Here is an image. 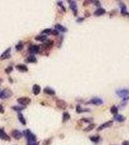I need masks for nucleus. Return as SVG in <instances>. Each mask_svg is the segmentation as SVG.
I'll use <instances>...</instances> for the list:
<instances>
[{
	"label": "nucleus",
	"mask_w": 129,
	"mask_h": 145,
	"mask_svg": "<svg viewBox=\"0 0 129 145\" xmlns=\"http://www.w3.org/2000/svg\"><path fill=\"white\" fill-rule=\"evenodd\" d=\"M13 96V92L11 89L9 88H6V89H3L0 92V99L4 100V99H9Z\"/></svg>",
	"instance_id": "obj_1"
},
{
	"label": "nucleus",
	"mask_w": 129,
	"mask_h": 145,
	"mask_svg": "<svg viewBox=\"0 0 129 145\" xmlns=\"http://www.w3.org/2000/svg\"><path fill=\"white\" fill-rule=\"evenodd\" d=\"M117 94L120 97V98H122V99H124V100L129 99V90H127V89L117 90Z\"/></svg>",
	"instance_id": "obj_2"
},
{
	"label": "nucleus",
	"mask_w": 129,
	"mask_h": 145,
	"mask_svg": "<svg viewBox=\"0 0 129 145\" xmlns=\"http://www.w3.org/2000/svg\"><path fill=\"white\" fill-rule=\"evenodd\" d=\"M17 103L20 104V105H23V106H26L27 104H29L31 103V99L28 98V97H20L17 99Z\"/></svg>",
	"instance_id": "obj_3"
},
{
	"label": "nucleus",
	"mask_w": 129,
	"mask_h": 145,
	"mask_svg": "<svg viewBox=\"0 0 129 145\" xmlns=\"http://www.w3.org/2000/svg\"><path fill=\"white\" fill-rule=\"evenodd\" d=\"M88 104H95V105H100L103 104V100H101L100 98H97V97H94L92 100H90L88 102Z\"/></svg>",
	"instance_id": "obj_4"
},
{
	"label": "nucleus",
	"mask_w": 129,
	"mask_h": 145,
	"mask_svg": "<svg viewBox=\"0 0 129 145\" xmlns=\"http://www.w3.org/2000/svg\"><path fill=\"white\" fill-rule=\"evenodd\" d=\"M11 57V47L7 48L1 55H0V60H5V59H8Z\"/></svg>",
	"instance_id": "obj_5"
},
{
	"label": "nucleus",
	"mask_w": 129,
	"mask_h": 145,
	"mask_svg": "<svg viewBox=\"0 0 129 145\" xmlns=\"http://www.w3.org/2000/svg\"><path fill=\"white\" fill-rule=\"evenodd\" d=\"M11 135H12L13 138H14V139H20L22 137V133L19 132L18 130H13L12 133H11Z\"/></svg>",
	"instance_id": "obj_6"
},
{
	"label": "nucleus",
	"mask_w": 129,
	"mask_h": 145,
	"mask_svg": "<svg viewBox=\"0 0 129 145\" xmlns=\"http://www.w3.org/2000/svg\"><path fill=\"white\" fill-rule=\"evenodd\" d=\"M56 105H57V107L60 108V109H66V108H67V106H68L67 103H66L65 101H63V100H57L56 101Z\"/></svg>",
	"instance_id": "obj_7"
},
{
	"label": "nucleus",
	"mask_w": 129,
	"mask_h": 145,
	"mask_svg": "<svg viewBox=\"0 0 129 145\" xmlns=\"http://www.w3.org/2000/svg\"><path fill=\"white\" fill-rule=\"evenodd\" d=\"M112 125H113V120H111V121H108V122H106V123H104V124H102V125H100V126L97 128V131H102L103 129H106V128H110Z\"/></svg>",
	"instance_id": "obj_8"
},
{
	"label": "nucleus",
	"mask_w": 129,
	"mask_h": 145,
	"mask_svg": "<svg viewBox=\"0 0 129 145\" xmlns=\"http://www.w3.org/2000/svg\"><path fill=\"white\" fill-rule=\"evenodd\" d=\"M69 3H70V7H71V9L73 12L74 16H76L77 12H78L77 11V4H76V2L75 1H69Z\"/></svg>",
	"instance_id": "obj_9"
},
{
	"label": "nucleus",
	"mask_w": 129,
	"mask_h": 145,
	"mask_svg": "<svg viewBox=\"0 0 129 145\" xmlns=\"http://www.w3.org/2000/svg\"><path fill=\"white\" fill-rule=\"evenodd\" d=\"M28 51H29V53H31V54L39 53V45H32L29 48H28Z\"/></svg>",
	"instance_id": "obj_10"
},
{
	"label": "nucleus",
	"mask_w": 129,
	"mask_h": 145,
	"mask_svg": "<svg viewBox=\"0 0 129 145\" xmlns=\"http://www.w3.org/2000/svg\"><path fill=\"white\" fill-rule=\"evenodd\" d=\"M118 5L120 7V12H121V15L125 16V15H129L128 12H127V9H126V6L124 5V3L122 2H118Z\"/></svg>",
	"instance_id": "obj_11"
},
{
	"label": "nucleus",
	"mask_w": 129,
	"mask_h": 145,
	"mask_svg": "<svg viewBox=\"0 0 129 145\" xmlns=\"http://www.w3.org/2000/svg\"><path fill=\"white\" fill-rule=\"evenodd\" d=\"M55 30H57L58 32H62V33H66L68 31V29L66 27H64L63 25H61V24H56L55 25Z\"/></svg>",
	"instance_id": "obj_12"
},
{
	"label": "nucleus",
	"mask_w": 129,
	"mask_h": 145,
	"mask_svg": "<svg viewBox=\"0 0 129 145\" xmlns=\"http://www.w3.org/2000/svg\"><path fill=\"white\" fill-rule=\"evenodd\" d=\"M0 138L3 139V140H10V136L6 134L2 129H0Z\"/></svg>",
	"instance_id": "obj_13"
},
{
	"label": "nucleus",
	"mask_w": 129,
	"mask_h": 145,
	"mask_svg": "<svg viewBox=\"0 0 129 145\" xmlns=\"http://www.w3.org/2000/svg\"><path fill=\"white\" fill-rule=\"evenodd\" d=\"M27 141H28V143H31V142H35L37 141V137H36V135L34 134H31L28 135V137H27Z\"/></svg>",
	"instance_id": "obj_14"
},
{
	"label": "nucleus",
	"mask_w": 129,
	"mask_h": 145,
	"mask_svg": "<svg viewBox=\"0 0 129 145\" xmlns=\"http://www.w3.org/2000/svg\"><path fill=\"white\" fill-rule=\"evenodd\" d=\"M15 68H16L19 72H21V73H23V72H27V71H28V68L26 67L25 65H22V64H18V65H16Z\"/></svg>",
	"instance_id": "obj_15"
},
{
	"label": "nucleus",
	"mask_w": 129,
	"mask_h": 145,
	"mask_svg": "<svg viewBox=\"0 0 129 145\" xmlns=\"http://www.w3.org/2000/svg\"><path fill=\"white\" fill-rule=\"evenodd\" d=\"M106 13V11L103 9V8H98L96 11L94 12V16L95 17H99V16H102Z\"/></svg>",
	"instance_id": "obj_16"
},
{
	"label": "nucleus",
	"mask_w": 129,
	"mask_h": 145,
	"mask_svg": "<svg viewBox=\"0 0 129 145\" xmlns=\"http://www.w3.org/2000/svg\"><path fill=\"white\" fill-rule=\"evenodd\" d=\"M36 41H40V42H45L47 40V36L46 35H39V36H37L35 38Z\"/></svg>",
	"instance_id": "obj_17"
},
{
	"label": "nucleus",
	"mask_w": 129,
	"mask_h": 145,
	"mask_svg": "<svg viewBox=\"0 0 129 145\" xmlns=\"http://www.w3.org/2000/svg\"><path fill=\"white\" fill-rule=\"evenodd\" d=\"M27 63H37V58H36L34 55H30L28 56L25 60Z\"/></svg>",
	"instance_id": "obj_18"
},
{
	"label": "nucleus",
	"mask_w": 129,
	"mask_h": 145,
	"mask_svg": "<svg viewBox=\"0 0 129 145\" xmlns=\"http://www.w3.org/2000/svg\"><path fill=\"white\" fill-rule=\"evenodd\" d=\"M114 120H116L117 122H123L125 120V117L122 116V115H120V114H117V115L114 116Z\"/></svg>",
	"instance_id": "obj_19"
},
{
	"label": "nucleus",
	"mask_w": 129,
	"mask_h": 145,
	"mask_svg": "<svg viewBox=\"0 0 129 145\" xmlns=\"http://www.w3.org/2000/svg\"><path fill=\"white\" fill-rule=\"evenodd\" d=\"M43 92L47 94V95H51V96H53V95H55V91L53 89H51V88H49V87H45L44 89H43Z\"/></svg>",
	"instance_id": "obj_20"
},
{
	"label": "nucleus",
	"mask_w": 129,
	"mask_h": 145,
	"mask_svg": "<svg viewBox=\"0 0 129 145\" xmlns=\"http://www.w3.org/2000/svg\"><path fill=\"white\" fill-rule=\"evenodd\" d=\"M40 92H41V87H40V85H38V84L33 85V93H34V95H39Z\"/></svg>",
	"instance_id": "obj_21"
},
{
	"label": "nucleus",
	"mask_w": 129,
	"mask_h": 145,
	"mask_svg": "<svg viewBox=\"0 0 129 145\" xmlns=\"http://www.w3.org/2000/svg\"><path fill=\"white\" fill-rule=\"evenodd\" d=\"M90 109H87V108H82V106L80 105V104H78L77 106H76V112L77 113H82V112H87V111H89Z\"/></svg>",
	"instance_id": "obj_22"
},
{
	"label": "nucleus",
	"mask_w": 129,
	"mask_h": 145,
	"mask_svg": "<svg viewBox=\"0 0 129 145\" xmlns=\"http://www.w3.org/2000/svg\"><path fill=\"white\" fill-rule=\"evenodd\" d=\"M17 118H18V120H19V122L21 123L22 125H26V121H25V118H24V116L22 115V113H18V115H17Z\"/></svg>",
	"instance_id": "obj_23"
},
{
	"label": "nucleus",
	"mask_w": 129,
	"mask_h": 145,
	"mask_svg": "<svg viewBox=\"0 0 129 145\" xmlns=\"http://www.w3.org/2000/svg\"><path fill=\"white\" fill-rule=\"evenodd\" d=\"M24 108H25V106H23V105H14V106H12V109L15 110V111H18V112L23 110Z\"/></svg>",
	"instance_id": "obj_24"
},
{
	"label": "nucleus",
	"mask_w": 129,
	"mask_h": 145,
	"mask_svg": "<svg viewBox=\"0 0 129 145\" xmlns=\"http://www.w3.org/2000/svg\"><path fill=\"white\" fill-rule=\"evenodd\" d=\"M70 118H71L70 113H69V112H64V114H63V121L66 122V121L70 120Z\"/></svg>",
	"instance_id": "obj_25"
},
{
	"label": "nucleus",
	"mask_w": 129,
	"mask_h": 145,
	"mask_svg": "<svg viewBox=\"0 0 129 145\" xmlns=\"http://www.w3.org/2000/svg\"><path fill=\"white\" fill-rule=\"evenodd\" d=\"M110 111H111V113H113L114 115H117V113H118V109H117V107L116 105H113V106L110 108Z\"/></svg>",
	"instance_id": "obj_26"
},
{
	"label": "nucleus",
	"mask_w": 129,
	"mask_h": 145,
	"mask_svg": "<svg viewBox=\"0 0 129 145\" xmlns=\"http://www.w3.org/2000/svg\"><path fill=\"white\" fill-rule=\"evenodd\" d=\"M22 48H23V43H21V42H19L17 45H15V49H16L17 51L22 50Z\"/></svg>",
	"instance_id": "obj_27"
},
{
	"label": "nucleus",
	"mask_w": 129,
	"mask_h": 145,
	"mask_svg": "<svg viewBox=\"0 0 129 145\" xmlns=\"http://www.w3.org/2000/svg\"><path fill=\"white\" fill-rule=\"evenodd\" d=\"M99 139H100V137H99V135H95V136H91V140L94 142V143H97L98 141H99Z\"/></svg>",
	"instance_id": "obj_28"
},
{
	"label": "nucleus",
	"mask_w": 129,
	"mask_h": 145,
	"mask_svg": "<svg viewBox=\"0 0 129 145\" xmlns=\"http://www.w3.org/2000/svg\"><path fill=\"white\" fill-rule=\"evenodd\" d=\"M50 33H51V29H50V28L44 29V30L42 32V34H43V35H46V36H47V35H49Z\"/></svg>",
	"instance_id": "obj_29"
},
{
	"label": "nucleus",
	"mask_w": 129,
	"mask_h": 145,
	"mask_svg": "<svg viewBox=\"0 0 129 145\" xmlns=\"http://www.w3.org/2000/svg\"><path fill=\"white\" fill-rule=\"evenodd\" d=\"M94 127H95V125H94V124H91L90 126H88V128H87V129H85V131H86V132H89V131H92V130L94 129Z\"/></svg>",
	"instance_id": "obj_30"
},
{
	"label": "nucleus",
	"mask_w": 129,
	"mask_h": 145,
	"mask_svg": "<svg viewBox=\"0 0 129 145\" xmlns=\"http://www.w3.org/2000/svg\"><path fill=\"white\" fill-rule=\"evenodd\" d=\"M30 134H31V132H30L29 130H25V131L23 132V134H22V135H24V136L27 138V137H28V135H29Z\"/></svg>",
	"instance_id": "obj_31"
},
{
	"label": "nucleus",
	"mask_w": 129,
	"mask_h": 145,
	"mask_svg": "<svg viewBox=\"0 0 129 145\" xmlns=\"http://www.w3.org/2000/svg\"><path fill=\"white\" fill-rule=\"evenodd\" d=\"M13 71V67L12 66H10V67H8L6 70H5V72H6V74H10L11 72Z\"/></svg>",
	"instance_id": "obj_32"
},
{
	"label": "nucleus",
	"mask_w": 129,
	"mask_h": 145,
	"mask_svg": "<svg viewBox=\"0 0 129 145\" xmlns=\"http://www.w3.org/2000/svg\"><path fill=\"white\" fill-rule=\"evenodd\" d=\"M51 35H53V36H58L59 35V32L57 30H51Z\"/></svg>",
	"instance_id": "obj_33"
},
{
	"label": "nucleus",
	"mask_w": 129,
	"mask_h": 145,
	"mask_svg": "<svg viewBox=\"0 0 129 145\" xmlns=\"http://www.w3.org/2000/svg\"><path fill=\"white\" fill-rule=\"evenodd\" d=\"M57 4H58V6H60V7H61V8L63 9V11L66 12V8H65V7L63 6V3H62V2H60V1H59V2L57 3Z\"/></svg>",
	"instance_id": "obj_34"
},
{
	"label": "nucleus",
	"mask_w": 129,
	"mask_h": 145,
	"mask_svg": "<svg viewBox=\"0 0 129 145\" xmlns=\"http://www.w3.org/2000/svg\"><path fill=\"white\" fill-rule=\"evenodd\" d=\"M81 121H83V122H91L92 121V118H83V119H81Z\"/></svg>",
	"instance_id": "obj_35"
},
{
	"label": "nucleus",
	"mask_w": 129,
	"mask_h": 145,
	"mask_svg": "<svg viewBox=\"0 0 129 145\" xmlns=\"http://www.w3.org/2000/svg\"><path fill=\"white\" fill-rule=\"evenodd\" d=\"M92 2H93V3H94V4H95V5H96V6H98V7H99V6H100V5H101V4H100V2H99V1H92Z\"/></svg>",
	"instance_id": "obj_36"
},
{
	"label": "nucleus",
	"mask_w": 129,
	"mask_h": 145,
	"mask_svg": "<svg viewBox=\"0 0 129 145\" xmlns=\"http://www.w3.org/2000/svg\"><path fill=\"white\" fill-rule=\"evenodd\" d=\"M0 113H4V107L2 104H0Z\"/></svg>",
	"instance_id": "obj_37"
},
{
	"label": "nucleus",
	"mask_w": 129,
	"mask_h": 145,
	"mask_svg": "<svg viewBox=\"0 0 129 145\" xmlns=\"http://www.w3.org/2000/svg\"><path fill=\"white\" fill-rule=\"evenodd\" d=\"M51 141V139H48V140H45L44 142H43V145H48L49 144V142Z\"/></svg>",
	"instance_id": "obj_38"
},
{
	"label": "nucleus",
	"mask_w": 129,
	"mask_h": 145,
	"mask_svg": "<svg viewBox=\"0 0 129 145\" xmlns=\"http://www.w3.org/2000/svg\"><path fill=\"white\" fill-rule=\"evenodd\" d=\"M28 145H39L38 144V142L35 141V142H31V143H28Z\"/></svg>",
	"instance_id": "obj_39"
},
{
	"label": "nucleus",
	"mask_w": 129,
	"mask_h": 145,
	"mask_svg": "<svg viewBox=\"0 0 129 145\" xmlns=\"http://www.w3.org/2000/svg\"><path fill=\"white\" fill-rule=\"evenodd\" d=\"M122 145H129V141H123Z\"/></svg>",
	"instance_id": "obj_40"
},
{
	"label": "nucleus",
	"mask_w": 129,
	"mask_h": 145,
	"mask_svg": "<svg viewBox=\"0 0 129 145\" xmlns=\"http://www.w3.org/2000/svg\"><path fill=\"white\" fill-rule=\"evenodd\" d=\"M84 21V19H83V18H81V19H78V20H77V21H78V22H79V21Z\"/></svg>",
	"instance_id": "obj_41"
},
{
	"label": "nucleus",
	"mask_w": 129,
	"mask_h": 145,
	"mask_svg": "<svg viewBox=\"0 0 129 145\" xmlns=\"http://www.w3.org/2000/svg\"><path fill=\"white\" fill-rule=\"evenodd\" d=\"M1 81H2V79H1V78H0V83H1Z\"/></svg>",
	"instance_id": "obj_42"
}]
</instances>
